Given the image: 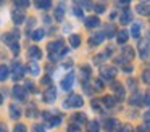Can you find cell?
<instances>
[{"label":"cell","instance_id":"obj_1","mask_svg":"<svg viewBox=\"0 0 150 132\" xmlns=\"http://www.w3.org/2000/svg\"><path fill=\"white\" fill-rule=\"evenodd\" d=\"M66 47L63 44V40H57V42H50L49 44V55H50V60H58L60 56L66 53Z\"/></svg>","mask_w":150,"mask_h":132},{"label":"cell","instance_id":"obj_2","mask_svg":"<svg viewBox=\"0 0 150 132\" xmlns=\"http://www.w3.org/2000/svg\"><path fill=\"white\" fill-rule=\"evenodd\" d=\"M82 105H84V102H82V97L73 93V95H69L68 98H66L65 108H81Z\"/></svg>","mask_w":150,"mask_h":132},{"label":"cell","instance_id":"obj_3","mask_svg":"<svg viewBox=\"0 0 150 132\" xmlns=\"http://www.w3.org/2000/svg\"><path fill=\"white\" fill-rule=\"evenodd\" d=\"M24 73H26V68H24V64L21 63H13L11 64V77H13L15 80H20L24 77Z\"/></svg>","mask_w":150,"mask_h":132},{"label":"cell","instance_id":"obj_4","mask_svg":"<svg viewBox=\"0 0 150 132\" xmlns=\"http://www.w3.org/2000/svg\"><path fill=\"white\" fill-rule=\"evenodd\" d=\"M13 97L20 102H26L28 98V92L24 90V87H20V85H15L13 87Z\"/></svg>","mask_w":150,"mask_h":132},{"label":"cell","instance_id":"obj_5","mask_svg":"<svg viewBox=\"0 0 150 132\" xmlns=\"http://www.w3.org/2000/svg\"><path fill=\"white\" fill-rule=\"evenodd\" d=\"M55 98H57V90H55V87L50 85L49 89L44 92V102H45V103H53V102H55Z\"/></svg>","mask_w":150,"mask_h":132},{"label":"cell","instance_id":"obj_6","mask_svg":"<svg viewBox=\"0 0 150 132\" xmlns=\"http://www.w3.org/2000/svg\"><path fill=\"white\" fill-rule=\"evenodd\" d=\"M100 76L103 77V79H113V77L116 76V68H113V66L102 68V69H100Z\"/></svg>","mask_w":150,"mask_h":132},{"label":"cell","instance_id":"obj_7","mask_svg":"<svg viewBox=\"0 0 150 132\" xmlns=\"http://www.w3.org/2000/svg\"><path fill=\"white\" fill-rule=\"evenodd\" d=\"M73 82H74V76L73 74H66L62 80V89L63 90H69L73 87Z\"/></svg>","mask_w":150,"mask_h":132},{"label":"cell","instance_id":"obj_8","mask_svg":"<svg viewBox=\"0 0 150 132\" xmlns=\"http://www.w3.org/2000/svg\"><path fill=\"white\" fill-rule=\"evenodd\" d=\"M137 11H139L140 15H144V16H150V3L140 2L139 5H137Z\"/></svg>","mask_w":150,"mask_h":132},{"label":"cell","instance_id":"obj_9","mask_svg":"<svg viewBox=\"0 0 150 132\" xmlns=\"http://www.w3.org/2000/svg\"><path fill=\"white\" fill-rule=\"evenodd\" d=\"M118 126H120V122H118L116 119H107V121H105V129H107V132L116 131Z\"/></svg>","mask_w":150,"mask_h":132},{"label":"cell","instance_id":"obj_10","mask_svg":"<svg viewBox=\"0 0 150 132\" xmlns=\"http://www.w3.org/2000/svg\"><path fill=\"white\" fill-rule=\"evenodd\" d=\"M103 40H105V34H103V32H98V34L92 35L89 42H91V45H98V44H102Z\"/></svg>","mask_w":150,"mask_h":132},{"label":"cell","instance_id":"obj_11","mask_svg":"<svg viewBox=\"0 0 150 132\" xmlns=\"http://www.w3.org/2000/svg\"><path fill=\"white\" fill-rule=\"evenodd\" d=\"M29 56L33 58V60H40V58H42V50H40L39 47H31L29 48Z\"/></svg>","mask_w":150,"mask_h":132},{"label":"cell","instance_id":"obj_12","mask_svg":"<svg viewBox=\"0 0 150 132\" xmlns=\"http://www.w3.org/2000/svg\"><path fill=\"white\" fill-rule=\"evenodd\" d=\"M11 18H13L15 24H21V23L24 21V13H21L20 10H15V11L11 13Z\"/></svg>","mask_w":150,"mask_h":132},{"label":"cell","instance_id":"obj_13","mask_svg":"<svg viewBox=\"0 0 150 132\" xmlns=\"http://www.w3.org/2000/svg\"><path fill=\"white\" fill-rule=\"evenodd\" d=\"M100 24V19L97 18V16H91V18H87L86 19V26H87V28H97V26Z\"/></svg>","mask_w":150,"mask_h":132},{"label":"cell","instance_id":"obj_14","mask_svg":"<svg viewBox=\"0 0 150 132\" xmlns=\"http://www.w3.org/2000/svg\"><path fill=\"white\" fill-rule=\"evenodd\" d=\"M139 48H140V58L145 60V58L149 56V47H147V42H140Z\"/></svg>","mask_w":150,"mask_h":132},{"label":"cell","instance_id":"obj_15","mask_svg":"<svg viewBox=\"0 0 150 132\" xmlns=\"http://www.w3.org/2000/svg\"><path fill=\"white\" fill-rule=\"evenodd\" d=\"M10 116L13 119H20V116H21V109L18 108L16 105H11L10 106Z\"/></svg>","mask_w":150,"mask_h":132},{"label":"cell","instance_id":"obj_16","mask_svg":"<svg viewBox=\"0 0 150 132\" xmlns=\"http://www.w3.org/2000/svg\"><path fill=\"white\" fill-rule=\"evenodd\" d=\"M26 113H28V116H29V118H34V116H37V106L34 105V103H29V105H28Z\"/></svg>","mask_w":150,"mask_h":132},{"label":"cell","instance_id":"obj_17","mask_svg":"<svg viewBox=\"0 0 150 132\" xmlns=\"http://www.w3.org/2000/svg\"><path fill=\"white\" fill-rule=\"evenodd\" d=\"M29 71H31V74H33V76H39V73H40V68H39V64H37L36 61H33V63H29Z\"/></svg>","mask_w":150,"mask_h":132},{"label":"cell","instance_id":"obj_18","mask_svg":"<svg viewBox=\"0 0 150 132\" xmlns=\"http://www.w3.org/2000/svg\"><path fill=\"white\" fill-rule=\"evenodd\" d=\"M69 44H71V47H79V45H81V37H79L78 34H73L71 37H69Z\"/></svg>","mask_w":150,"mask_h":132},{"label":"cell","instance_id":"obj_19","mask_svg":"<svg viewBox=\"0 0 150 132\" xmlns=\"http://www.w3.org/2000/svg\"><path fill=\"white\" fill-rule=\"evenodd\" d=\"M115 103H116V98H115V97H111V95H108V97H105V98H103V105L108 106V108L115 106Z\"/></svg>","mask_w":150,"mask_h":132},{"label":"cell","instance_id":"obj_20","mask_svg":"<svg viewBox=\"0 0 150 132\" xmlns=\"http://www.w3.org/2000/svg\"><path fill=\"white\" fill-rule=\"evenodd\" d=\"M131 34H132V37H139V34H140V24L139 23H134L132 24V29H131Z\"/></svg>","mask_w":150,"mask_h":132},{"label":"cell","instance_id":"obj_21","mask_svg":"<svg viewBox=\"0 0 150 132\" xmlns=\"http://www.w3.org/2000/svg\"><path fill=\"white\" fill-rule=\"evenodd\" d=\"M7 77H8V68L5 64H2L0 66V80H7Z\"/></svg>","mask_w":150,"mask_h":132},{"label":"cell","instance_id":"obj_22","mask_svg":"<svg viewBox=\"0 0 150 132\" xmlns=\"http://www.w3.org/2000/svg\"><path fill=\"white\" fill-rule=\"evenodd\" d=\"M123 55H124V58H126V60H132V58H134V50L131 47H126L123 50Z\"/></svg>","mask_w":150,"mask_h":132},{"label":"cell","instance_id":"obj_23","mask_svg":"<svg viewBox=\"0 0 150 132\" xmlns=\"http://www.w3.org/2000/svg\"><path fill=\"white\" fill-rule=\"evenodd\" d=\"M131 19H132V15L129 11H124L121 16V24H127V23H131Z\"/></svg>","mask_w":150,"mask_h":132},{"label":"cell","instance_id":"obj_24","mask_svg":"<svg viewBox=\"0 0 150 132\" xmlns=\"http://www.w3.org/2000/svg\"><path fill=\"white\" fill-rule=\"evenodd\" d=\"M118 42H120V44H126V42H127V32L126 31H120V32H118Z\"/></svg>","mask_w":150,"mask_h":132},{"label":"cell","instance_id":"obj_25","mask_svg":"<svg viewBox=\"0 0 150 132\" xmlns=\"http://www.w3.org/2000/svg\"><path fill=\"white\" fill-rule=\"evenodd\" d=\"M113 90L116 92V95L120 97V98H123L124 97V90H123V85H120V84H113Z\"/></svg>","mask_w":150,"mask_h":132},{"label":"cell","instance_id":"obj_26","mask_svg":"<svg viewBox=\"0 0 150 132\" xmlns=\"http://www.w3.org/2000/svg\"><path fill=\"white\" fill-rule=\"evenodd\" d=\"M33 40H40V39H44V29H37V31L33 32Z\"/></svg>","mask_w":150,"mask_h":132},{"label":"cell","instance_id":"obj_27","mask_svg":"<svg viewBox=\"0 0 150 132\" xmlns=\"http://www.w3.org/2000/svg\"><path fill=\"white\" fill-rule=\"evenodd\" d=\"M87 132H98V122H97V121H92V122H89Z\"/></svg>","mask_w":150,"mask_h":132},{"label":"cell","instance_id":"obj_28","mask_svg":"<svg viewBox=\"0 0 150 132\" xmlns=\"http://www.w3.org/2000/svg\"><path fill=\"white\" fill-rule=\"evenodd\" d=\"M36 6H37V8H40V10H49L50 6H52V3H50V2H37Z\"/></svg>","mask_w":150,"mask_h":132},{"label":"cell","instance_id":"obj_29","mask_svg":"<svg viewBox=\"0 0 150 132\" xmlns=\"http://www.w3.org/2000/svg\"><path fill=\"white\" fill-rule=\"evenodd\" d=\"M142 100H144L142 97L136 93V95H134L132 98H131V105H142Z\"/></svg>","mask_w":150,"mask_h":132},{"label":"cell","instance_id":"obj_30","mask_svg":"<svg viewBox=\"0 0 150 132\" xmlns=\"http://www.w3.org/2000/svg\"><path fill=\"white\" fill-rule=\"evenodd\" d=\"M63 15H65V11H63V6L60 5L58 8H57V13H55L57 19H58V21H62V19H63Z\"/></svg>","mask_w":150,"mask_h":132},{"label":"cell","instance_id":"obj_31","mask_svg":"<svg viewBox=\"0 0 150 132\" xmlns=\"http://www.w3.org/2000/svg\"><path fill=\"white\" fill-rule=\"evenodd\" d=\"M4 40L7 42L8 45H11V44H15V42H16V39H15L13 35H10V34H5L4 35Z\"/></svg>","mask_w":150,"mask_h":132},{"label":"cell","instance_id":"obj_32","mask_svg":"<svg viewBox=\"0 0 150 132\" xmlns=\"http://www.w3.org/2000/svg\"><path fill=\"white\" fill-rule=\"evenodd\" d=\"M73 119H74L76 122H86V116L82 114V113H78V114L73 116Z\"/></svg>","mask_w":150,"mask_h":132},{"label":"cell","instance_id":"obj_33","mask_svg":"<svg viewBox=\"0 0 150 132\" xmlns=\"http://www.w3.org/2000/svg\"><path fill=\"white\" fill-rule=\"evenodd\" d=\"M10 47H11V50H13V55H18V53H20V45H18V42L11 44Z\"/></svg>","mask_w":150,"mask_h":132},{"label":"cell","instance_id":"obj_34","mask_svg":"<svg viewBox=\"0 0 150 132\" xmlns=\"http://www.w3.org/2000/svg\"><path fill=\"white\" fill-rule=\"evenodd\" d=\"M95 11H97V13H103L105 11V3H97V5H95Z\"/></svg>","mask_w":150,"mask_h":132},{"label":"cell","instance_id":"obj_35","mask_svg":"<svg viewBox=\"0 0 150 132\" xmlns=\"http://www.w3.org/2000/svg\"><path fill=\"white\" fill-rule=\"evenodd\" d=\"M68 132H81V127H79V126L78 124H71V126H69V127H68Z\"/></svg>","mask_w":150,"mask_h":132},{"label":"cell","instance_id":"obj_36","mask_svg":"<svg viewBox=\"0 0 150 132\" xmlns=\"http://www.w3.org/2000/svg\"><path fill=\"white\" fill-rule=\"evenodd\" d=\"M24 85L28 87V92H34V90H36V89H34V84L31 82V80H26V82H24Z\"/></svg>","mask_w":150,"mask_h":132},{"label":"cell","instance_id":"obj_37","mask_svg":"<svg viewBox=\"0 0 150 132\" xmlns=\"http://www.w3.org/2000/svg\"><path fill=\"white\" fill-rule=\"evenodd\" d=\"M13 132H26V126H23V124H18L16 127L13 129Z\"/></svg>","mask_w":150,"mask_h":132},{"label":"cell","instance_id":"obj_38","mask_svg":"<svg viewBox=\"0 0 150 132\" xmlns=\"http://www.w3.org/2000/svg\"><path fill=\"white\" fill-rule=\"evenodd\" d=\"M15 5L20 6V8H28V6H29V2H15Z\"/></svg>","mask_w":150,"mask_h":132},{"label":"cell","instance_id":"obj_39","mask_svg":"<svg viewBox=\"0 0 150 132\" xmlns=\"http://www.w3.org/2000/svg\"><path fill=\"white\" fill-rule=\"evenodd\" d=\"M103 89V82L102 80H95V90H102Z\"/></svg>","mask_w":150,"mask_h":132},{"label":"cell","instance_id":"obj_40","mask_svg":"<svg viewBox=\"0 0 150 132\" xmlns=\"http://www.w3.org/2000/svg\"><path fill=\"white\" fill-rule=\"evenodd\" d=\"M33 132H45V129H44V126H34Z\"/></svg>","mask_w":150,"mask_h":132},{"label":"cell","instance_id":"obj_41","mask_svg":"<svg viewBox=\"0 0 150 132\" xmlns=\"http://www.w3.org/2000/svg\"><path fill=\"white\" fill-rule=\"evenodd\" d=\"M74 15H76V16H79V18L82 16V10L79 8V6H74Z\"/></svg>","mask_w":150,"mask_h":132},{"label":"cell","instance_id":"obj_42","mask_svg":"<svg viewBox=\"0 0 150 132\" xmlns=\"http://www.w3.org/2000/svg\"><path fill=\"white\" fill-rule=\"evenodd\" d=\"M144 102H145L147 105H150V92L145 93V97H144Z\"/></svg>","mask_w":150,"mask_h":132},{"label":"cell","instance_id":"obj_43","mask_svg":"<svg viewBox=\"0 0 150 132\" xmlns=\"http://www.w3.org/2000/svg\"><path fill=\"white\" fill-rule=\"evenodd\" d=\"M121 132H132V127H131V126H124V127L121 129Z\"/></svg>","mask_w":150,"mask_h":132},{"label":"cell","instance_id":"obj_44","mask_svg":"<svg viewBox=\"0 0 150 132\" xmlns=\"http://www.w3.org/2000/svg\"><path fill=\"white\" fill-rule=\"evenodd\" d=\"M144 131H145V132H150V121L147 122L145 126H144Z\"/></svg>","mask_w":150,"mask_h":132},{"label":"cell","instance_id":"obj_45","mask_svg":"<svg viewBox=\"0 0 150 132\" xmlns=\"http://www.w3.org/2000/svg\"><path fill=\"white\" fill-rule=\"evenodd\" d=\"M42 84H50V77H44V79H42Z\"/></svg>","mask_w":150,"mask_h":132},{"label":"cell","instance_id":"obj_46","mask_svg":"<svg viewBox=\"0 0 150 132\" xmlns=\"http://www.w3.org/2000/svg\"><path fill=\"white\" fill-rule=\"evenodd\" d=\"M124 71H126V73H131V71H132V68H131V66H124Z\"/></svg>","mask_w":150,"mask_h":132},{"label":"cell","instance_id":"obj_47","mask_svg":"<svg viewBox=\"0 0 150 132\" xmlns=\"http://www.w3.org/2000/svg\"><path fill=\"white\" fill-rule=\"evenodd\" d=\"M118 5H120V6H127V5H129V3H127V2H120V3H118Z\"/></svg>","mask_w":150,"mask_h":132},{"label":"cell","instance_id":"obj_48","mask_svg":"<svg viewBox=\"0 0 150 132\" xmlns=\"http://www.w3.org/2000/svg\"><path fill=\"white\" fill-rule=\"evenodd\" d=\"M0 132H7V129H5L4 124H0Z\"/></svg>","mask_w":150,"mask_h":132},{"label":"cell","instance_id":"obj_49","mask_svg":"<svg viewBox=\"0 0 150 132\" xmlns=\"http://www.w3.org/2000/svg\"><path fill=\"white\" fill-rule=\"evenodd\" d=\"M137 132H145V131H144V127H139V129H137Z\"/></svg>","mask_w":150,"mask_h":132},{"label":"cell","instance_id":"obj_50","mask_svg":"<svg viewBox=\"0 0 150 132\" xmlns=\"http://www.w3.org/2000/svg\"><path fill=\"white\" fill-rule=\"evenodd\" d=\"M147 118H149V119H150V111H149V113H147Z\"/></svg>","mask_w":150,"mask_h":132},{"label":"cell","instance_id":"obj_51","mask_svg":"<svg viewBox=\"0 0 150 132\" xmlns=\"http://www.w3.org/2000/svg\"><path fill=\"white\" fill-rule=\"evenodd\" d=\"M0 103H2V95H0Z\"/></svg>","mask_w":150,"mask_h":132}]
</instances>
